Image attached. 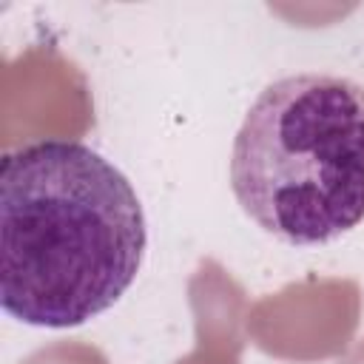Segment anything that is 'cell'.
Here are the masks:
<instances>
[{
  "mask_svg": "<svg viewBox=\"0 0 364 364\" xmlns=\"http://www.w3.org/2000/svg\"><path fill=\"white\" fill-rule=\"evenodd\" d=\"M148 245L128 176L77 139L0 159V307L34 327H77L119 301Z\"/></svg>",
  "mask_w": 364,
  "mask_h": 364,
  "instance_id": "obj_1",
  "label": "cell"
},
{
  "mask_svg": "<svg viewBox=\"0 0 364 364\" xmlns=\"http://www.w3.org/2000/svg\"><path fill=\"white\" fill-rule=\"evenodd\" d=\"M230 188L270 236L316 247L364 222V85L321 71L273 80L247 108Z\"/></svg>",
  "mask_w": 364,
  "mask_h": 364,
  "instance_id": "obj_2",
  "label": "cell"
}]
</instances>
